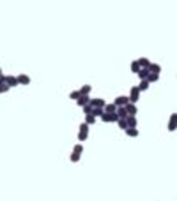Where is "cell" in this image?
Instances as JSON below:
<instances>
[{"instance_id": "1", "label": "cell", "mask_w": 177, "mask_h": 201, "mask_svg": "<svg viewBox=\"0 0 177 201\" xmlns=\"http://www.w3.org/2000/svg\"><path fill=\"white\" fill-rule=\"evenodd\" d=\"M138 99H140V88H138V85H135L129 90V102L131 104H138Z\"/></svg>"}, {"instance_id": "2", "label": "cell", "mask_w": 177, "mask_h": 201, "mask_svg": "<svg viewBox=\"0 0 177 201\" xmlns=\"http://www.w3.org/2000/svg\"><path fill=\"white\" fill-rule=\"evenodd\" d=\"M0 78H2V83H7L11 88L20 85V81H18V76H7V74H2Z\"/></svg>"}, {"instance_id": "3", "label": "cell", "mask_w": 177, "mask_h": 201, "mask_svg": "<svg viewBox=\"0 0 177 201\" xmlns=\"http://www.w3.org/2000/svg\"><path fill=\"white\" fill-rule=\"evenodd\" d=\"M113 104H115L117 108H126V106L129 104V95H119V97H115Z\"/></svg>"}, {"instance_id": "4", "label": "cell", "mask_w": 177, "mask_h": 201, "mask_svg": "<svg viewBox=\"0 0 177 201\" xmlns=\"http://www.w3.org/2000/svg\"><path fill=\"white\" fill-rule=\"evenodd\" d=\"M167 129H168L170 132L177 131V113H172V115H170V120H168V125H167Z\"/></svg>"}, {"instance_id": "5", "label": "cell", "mask_w": 177, "mask_h": 201, "mask_svg": "<svg viewBox=\"0 0 177 201\" xmlns=\"http://www.w3.org/2000/svg\"><path fill=\"white\" fill-rule=\"evenodd\" d=\"M90 106H92V108H105V106H106V101L101 99V97H98V99H90Z\"/></svg>"}, {"instance_id": "6", "label": "cell", "mask_w": 177, "mask_h": 201, "mask_svg": "<svg viewBox=\"0 0 177 201\" xmlns=\"http://www.w3.org/2000/svg\"><path fill=\"white\" fill-rule=\"evenodd\" d=\"M76 104L80 106V108H83V106H87V104H90V97L89 95H82L78 101H76Z\"/></svg>"}, {"instance_id": "7", "label": "cell", "mask_w": 177, "mask_h": 201, "mask_svg": "<svg viewBox=\"0 0 177 201\" xmlns=\"http://www.w3.org/2000/svg\"><path fill=\"white\" fill-rule=\"evenodd\" d=\"M138 64H140V67H142V69H149L152 62H151L149 58H145V57H142V58H138Z\"/></svg>"}, {"instance_id": "8", "label": "cell", "mask_w": 177, "mask_h": 201, "mask_svg": "<svg viewBox=\"0 0 177 201\" xmlns=\"http://www.w3.org/2000/svg\"><path fill=\"white\" fill-rule=\"evenodd\" d=\"M18 81H20V85H30V76H27V74H18Z\"/></svg>"}, {"instance_id": "9", "label": "cell", "mask_w": 177, "mask_h": 201, "mask_svg": "<svg viewBox=\"0 0 177 201\" xmlns=\"http://www.w3.org/2000/svg\"><path fill=\"white\" fill-rule=\"evenodd\" d=\"M126 109H128L129 117H137V113H138V108H137V104H131V102L126 106Z\"/></svg>"}, {"instance_id": "10", "label": "cell", "mask_w": 177, "mask_h": 201, "mask_svg": "<svg viewBox=\"0 0 177 201\" xmlns=\"http://www.w3.org/2000/svg\"><path fill=\"white\" fill-rule=\"evenodd\" d=\"M149 74H151V71H149V69H140V72H138L140 81H145V79L149 78Z\"/></svg>"}, {"instance_id": "11", "label": "cell", "mask_w": 177, "mask_h": 201, "mask_svg": "<svg viewBox=\"0 0 177 201\" xmlns=\"http://www.w3.org/2000/svg\"><path fill=\"white\" fill-rule=\"evenodd\" d=\"M126 134H128L129 138H138L140 132H138V127H129V129L126 131Z\"/></svg>"}, {"instance_id": "12", "label": "cell", "mask_w": 177, "mask_h": 201, "mask_svg": "<svg viewBox=\"0 0 177 201\" xmlns=\"http://www.w3.org/2000/svg\"><path fill=\"white\" fill-rule=\"evenodd\" d=\"M140 69H142V67H140L138 60H133V62H131V72H133V74H138V72H140Z\"/></svg>"}, {"instance_id": "13", "label": "cell", "mask_w": 177, "mask_h": 201, "mask_svg": "<svg viewBox=\"0 0 177 201\" xmlns=\"http://www.w3.org/2000/svg\"><path fill=\"white\" fill-rule=\"evenodd\" d=\"M117 125H119V127H121V129H122L124 132H126V131L129 129V125H128V120H126V118H119V122H117Z\"/></svg>"}, {"instance_id": "14", "label": "cell", "mask_w": 177, "mask_h": 201, "mask_svg": "<svg viewBox=\"0 0 177 201\" xmlns=\"http://www.w3.org/2000/svg\"><path fill=\"white\" fill-rule=\"evenodd\" d=\"M90 92H92V87H90V85H83V87L80 88V94H82V95H90Z\"/></svg>"}, {"instance_id": "15", "label": "cell", "mask_w": 177, "mask_h": 201, "mask_svg": "<svg viewBox=\"0 0 177 201\" xmlns=\"http://www.w3.org/2000/svg\"><path fill=\"white\" fill-rule=\"evenodd\" d=\"M117 109H119V108H117L113 102H112V104H106V106H105V113H117Z\"/></svg>"}, {"instance_id": "16", "label": "cell", "mask_w": 177, "mask_h": 201, "mask_svg": "<svg viewBox=\"0 0 177 201\" xmlns=\"http://www.w3.org/2000/svg\"><path fill=\"white\" fill-rule=\"evenodd\" d=\"M92 115H94L96 118H101V117L105 115V108H94V109H92Z\"/></svg>"}, {"instance_id": "17", "label": "cell", "mask_w": 177, "mask_h": 201, "mask_svg": "<svg viewBox=\"0 0 177 201\" xmlns=\"http://www.w3.org/2000/svg\"><path fill=\"white\" fill-rule=\"evenodd\" d=\"M149 71H151V72H154V74H160V72H161V65H160V64H151Z\"/></svg>"}, {"instance_id": "18", "label": "cell", "mask_w": 177, "mask_h": 201, "mask_svg": "<svg viewBox=\"0 0 177 201\" xmlns=\"http://www.w3.org/2000/svg\"><path fill=\"white\" fill-rule=\"evenodd\" d=\"M117 115H119V118H128V117H129V113H128L126 108H119V109H117Z\"/></svg>"}, {"instance_id": "19", "label": "cell", "mask_w": 177, "mask_h": 201, "mask_svg": "<svg viewBox=\"0 0 177 201\" xmlns=\"http://www.w3.org/2000/svg\"><path fill=\"white\" fill-rule=\"evenodd\" d=\"M149 87H151V83L145 79V81H140L138 83V88H140V92H144V90H149Z\"/></svg>"}, {"instance_id": "20", "label": "cell", "mask_w": 177, "mask_h": 201, "mask_svg": "<svg viewBox=\"0 0 177 201\" xmlns=\"http://www.w3.org/2000/svg\"><path fill=\"white\" fill-rule=\"evenodd\" d=\"M128 125L129 127H138V122H137V117H128Z\"/></svg>"}, {"instance_id": "21", "label": "cell", "mask_w": 177, "mask_h": 201, "mask_svg": "<svg viewBox=\"0 0 177 201\" xmlns=\"http://www.w3.org/2000/svg\"><path fill=\"white\" fill-rule=\"evenodd\" d=\"M80 97H82L80 90H74V92H71V94H69V99H71V101H78Z\"/></svg>"}, {"instance_id": "22", "label": "cell", "mask_w": 177, "mask_h": 201, "mask_svg": "<svg viewBox=\"0 0 177 201\" xmlns=\"http://www.w3.org/2000/svg\"><path fill=\"white\" fill-rule=\"evenodd\" d=\"M85 124L94 125V124H96V117H94V115H85Z\"/></svg>"}, {"instance_id": "23", "label": "cell", "mask_w": 177, "mask_h": 201, "mask_svg": "<svg viewBox=\"0 0 177 201\" xmlns=\"http://www.w3.org/2000/svg\"><path fill=\"white\" fill-rule=\"evenodd\" d=\"M158 79H160V74H154V72H151V74H149V78H147V81H149V83H156Z\"/></svg>"}, {"instance_id": "24", "label": "cell", "mask_w": 177, "mask_h": 201, "mask_svg": "<svg viewBox=\"0 0 177 201\" xmlns=\"http://www.w3.org/2000/svg\"><path fill=\"white\" fill-rule=\"evenodd\" d=\"M89 127H90L89 124L82 122V124H80V132H85V134H89Z\"/></svg>"}, {"instance_id": "25", "label": "cell", "mask_w": 177, "mask_h": 201, "mask_svg": "<svg viewBox=\"0 0 177 201\" xmlns=\"http://www.w3.org/2000/svg\"><path fill=\"white\" fill-rule=\"evenodd\" d=\"M69 159H71V162H78V161L82 159V154H76V152H73Z\"/></svg>"}, {"instance_id": "26", "label": "cell", "mask_w": 177, "mask_h": 201, "mask_svg": "<svg viewBox=\"0 0 177 201\" xmlns=\"http://www.w3.org/2000/svg\"><path fill=\"white\" fill-rule=\"evenodd\" d=\"M92 109H94V108H92L90 104H87V106H83V113H85V115H92Z\"/></svg>"}, {"instance_id": "27", "label": "cell", "mask_w": 177, "mask_h": 201, "mask_svg": "<svg viewBox=\"0 0 177 201\" xmlns=\"http://www.w3.org/2000/svg\"><path fill=\"white\" fill-rule=\"evenodd\" d=\"M73 152H76V154H83V147H82V145H74V147H73Z\"/></svg>"}, {"instance_id": "28", "label": "cell", "mask_w": 177, "mask_h": 201, "mask_svg": "<svg viewBox=\"0 0 177 201\" xmlns=\"http://www.w3.org/2000/svg\"><path fill=\"white\" fill-rule=\"evenodd\" d=\"M87 138H89V134H85V132H78V139H80L82 143H83V141H85Z\"/></svg>"}, {"instance_id": "29", "label": "cell", "mask_w": 177, "mask_h": 201, "mask_svg": "<svg viewBox=\"0 0 177 201\" xmlns=\"http://www.w3.org/2000/svg\"><path fill=\"white\" fill-rule=\"evenodd\" d=\"M9 90H11V87H9L7 83H2V90H0V92H2V94H5V92H9Z\"/></svg>"}]
</instances>
